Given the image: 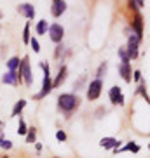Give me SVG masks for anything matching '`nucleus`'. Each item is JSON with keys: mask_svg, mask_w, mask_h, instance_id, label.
<instances>
[{"mask_svg": "<svg viewBox=\"0 0 150 158\" xmlns=\"http://www.w3.org/2000/svg\"><path fill=\"white\" fill-rule=\"evenodd\" d=\"M26 106V101L24 99H21V101H18L14 104V108H12V116H18V113H21L23 111V108Z\"/></svg>", "mask_w": 150, "mask_h": 158, "instance_id": "obj_18", "label": "nucleus"}, {"mask_svg": "<svg viewBox=\"0 0 150 158\" xmlns=\"http://www.w3.org/2000/svg\"><path fill=\"white\" fill-rule=\"evenodd\" d=\"M65 10H66V4L63 2V0H54V2H52L51 12H52V16H54V18H60Z\"/></svg>", "mask_w": 150, "mask_h": 158, "instance_id": "obj_8", "label": "nucleus"}, {"mask_svg": "<svg viewBox=\"0 0 150 158\" xmlns=\"http://www.w3.org/2000/svg\"><path fill=\"white\" fill-rule=\"evenodd\" d=\"M35 137H37V132H35V129H28V132H26V143H35Z\"/></svg>", "mask_w": 150, "mask_h": 158, "instance_id": "obj_19", "label": "nucleus"}, {"mask_svg": "<svg viewBox=\"0 0 150 158\" xmlns=\"http://www.w3.org/2000/svg\"><path fill=\"white\" fill-rule=\"evenodd\" d=\"M30 45H32L33 52H40V45H38V40H37V38H32V40H30Z\"/></svg>", "mask_w": 150, "mask_h": 158, "instance_id": "obj_23", "label": "nucleus"}, {"mask_svg": "<svg viewBox=\"0 0 150 158\" xmlns=\"http://www.w3.org/2000/svg\"><path fill=\"white\" fill-rule=\"evenodd\" d=\"M56 139L58 141H65L66 139V134L63 132V130H58V132H56Z\"/></svg>", "mask_w": 150, "mask_h": 158, "instance_id": "obj_26", "label": "nucleus"}, {"mask_svg": "<svg viewBox=\"0 0 150 158\" xmlns=\"http://www.w3.org/2000/svg\"><path fill=\"white\" fill-rule=\"evenodd\" d=\"M136 2V5H138V7H143V0H135Z\"/></svg>", "mask_w": 150, "mask_h": 158, "instance_id": "obj_28", "label": "nucleus"}, {"mask_svg": "<svg viewBox=\"0 0 150 158\" xmlns=\"http://www.w3.org/2000/svg\"><path fill=\"white\" fill-rule=\"evenodd\" d=\"M30 40H32V37H30V24L26 23V26H24V33H23V42L30 44Z\"/></svg>", "mask_w": 150, "mask_h": 158, "instance_id": "obj_21", "label": "nucleus"}, {"mask_svg": "<svg viewBox=\"0 0 150 158\" xmlns=\"http://www.w3.org/2000/svg\"><path fill=\"white\" fill-rule=\"evenodd\" d=\"M0 18H2V12H0Z\"/></svg>", "mask_w": 150, "mask_h": 158, "instance_id": "obj_29", "label": "nucleus"}, {"mask_svg": "<svg viewBox=\"0 0 150 158\" xmlns=\"http://www.w3.org/2000/svg\"><path fill=\"white\" fill-rule=\"evenodd\" d=\"M101 89H103V82L101 78H96L89 84V89H87V99L89 101H96L101 94Z\"/></svg>", "mask_w": 150, "mask_h": 158, "instance_id": "obj_4", "label": "nucleus"}, {"mask_svg": "<svg viewBox=\"0 0 150 158\" xmlns=\"http://www.w3.org/2000/svg\"><path fill=\"white\" fill-rule=\"evenodd\" d=\"M141 38L136 35V33H131L129 35V42H127V56H129V59H135L136 56H138V44H140Z\"/></svg>", "mask_w": 150, "mask_h": 158, "instance_id": "obj_5", "label": "nucleus"}, {"mask_svg": "<svg viewBox=\"0 0 150 158\" xmlns=\"http://www.w3.org/2000/svg\"><path fill=\"white\" fill-rule=\"evenodd\" d=\"M133 30H135V33L140 38L143 37V18H141L138 12L135 14V19H133Z\"/></svg>", "mask_w": 150, "mask_h": 158, "instance_id": "obj_12", "label": "nucleus"}, {"mask_svg": "<svg viewBox=\"0 0 150 158\" xmlns=\"http://www.w3.org/2000/svg\"><path fill=\"white\" fill-rule=\"evenodd\" d=\"M133 75H135L133 78H135L136 82H138V80H141V73H140V71H135V73H133Z\"/></svg>", "mask_w": 150, "mask_h": 158, "instance_id": "obj_27", "label": "nucleus"}, {"mask_svg": "<svg viewBox=\"0 0 150 158\" xmlns=\"http://www.w3.org/2000/svg\"><path fill=\"white\" fill-rule=\"evenodd\" d=\"M18 12H19V14H23L24 18H28V19L35 18V9H33V5H30V4L18 5Z\"/></svg>", "mask_w": 150, "mask_h": 158, "instance_id": "obj_9", "label": "nucleus"}, {"mask_svg": "<svg viewBox=\"0 0 150 158\" xmlns=\"http://www.w3.org/2000/svg\"><path fill=\"white\" fill-rule=\"evenodd\" d=\"M40 66H42V70H44V82H42V90L35 96V99L44 98V96H47L52 90V80H51V73H49V66L44 64V63Z\"/></svg>", "mask_w": 150, "mask_h": 158, "instance_id": "obj_2", "label": "nucleus"}, {"mask_svg": "<svg viewBox=\"0 0 150 158\" xmlns=\"http://www.w3.org/2000/svg\"><path fill=\"white\" fill-rule=\"evenodd\" d=\"M119 71H121L122 78L126 82H131V64H129V61H122L119 64Z\"/></svg>", "mask_w": 150, "mask_h": 158, "instance_id": "obj_11", "label": "nucleus"}, {"mask_svg": "<svg viewBox=\"0 0 150 158\" xmlns=\"http://www.w3.org/2000/svg\"><path fill=\"white\" fill-rule=\"evenodd\" d=\"M19 80H21V77L18 75V71H11V70L2 77V82L4 84H11V85H18Z\"/></svg>", "mask_w": 150, "mask_h": 158, "instance_id": "obj_10", "label": "nucleus"}, {"mask_svg": "<svg viewBox=\"0 0 150 158\" xmlns=\"http://www.w3.org/2000/svg\"><path fill=\"white\" fill-rule=\"evenodd\" d=\"M99 144H101L105 149H117V146L121 143H119L117 139H113V137H103V139L99 141Z\"/></svg>", "mask_w": 150, "mask_h": 158, "instance_id": "obj_13", "label": "nucleus"}, {"mask_svg": "<svg viewBox=\"0 0 150 158\" xmlns=\"http://www.w3.org/2000/svg\"><path fill=\"white\" fill-rule=\"evenodd\" d=\"M0 148H5V149L12 148V143H11L9 139H4V137H2V134H0Z\"/></svg>", "mask_w": 150, "mask_h": 158, "instance_id": "obj_22", "label": "nucleus"}, {"mask_svg": "<svg viewBox=\"0 0 150 158\" xmlns=\"http://www.w3.org/2000/svg\"><path fill=\"white\" fill-rule=\"evenodd\" d=\"M63 35H65V30H63V26L58 23L54 24H49V37H51L52 42L60 44L61 40H63Z\"/></svg>", "mask_w": 150, "mask_h": 158, "instance_id": "obj_6", "label": "nucleus"}, {"mask_svg": "<svg viewBox=\"0 0 150 158\" xmlns=\"http://www.w3.org/2000/svg\"><path fill=\"white\" fill-rule=\"evenodd\" d=\"M108 98H110V102H113V104H119V106H122V104H124V96H122V90H121V87H117V85H113V87L110 89Z\"/></svg>", "mask_w": 150, "mask_h": 158, "instance_id": "obj_7", "label": "nucleus"}, {"mask_svg": "<svg viewBox=\"0 0 150 158\" xmlns=\"http://www.w3.org/2000/svg\"><path fill=\"white\" fill-rule=\"evenodd\" d=\"M26 132H28V127H26L24 120L21 118V120H19V125H18V134H19V135H24Z\"/></svg>", "mask_w": 150, "mask_h": 158, "instance_id": "obj_20", "label": "nucleus"}, {"mask_svg": "<svg viewBox=\"0 0 150 158\" xmlns=\"http://www.w3.org/2000/svg\"><path fill=\"white\" fill-rule=\"evenodd\" d=\"M115 151H119V153H122V151H133V153H138L140 151V146L136 143H129L127 146H124V148H121V149H115Z\"/></svg>", "mask_w": 150, "mask_h": 158, "instance_id": "obj_17", "label": "nucleus"}, {"mask_svg": "<svg viewBox=\"0 0 150 158\" xmlns=\"http://www.w3.org/2000/svg\"><path fill=\"white\" fill-rule=\"evenodd\" d=\"M19 64H21L19 57H11V59L7 61V68H9L11 71H18L19 70Z\"/></svg>", "mask_w": 150, "mask_h": 158, "instance_id": "obj_16", "label": "nucleus"}, {"mask_svg": "<svg viewBox=\"0 0 150 158\" xmlns=\"http://www.w3.org/2000/svg\"><path fill=\"white\" fill-rule=\"evenodd\" d=\"M35 30H37L38 35H46L47 30H49V24H47V19H40L37 23V26H35Z\"/></svg>", "mask_w": 150, "mask_h": 158, "instance_id": "obj_15", "label": "nucleus"}, {"mask_svg": "<svg viewBox=\"0 0 150 158\" xmlns=\"http://www.w3.org/2000/svg\"><path fill=\"white\" fill-rule=\"evenodd\" d=\"M65 77H66V66H61L60 73H58V77H56V80L52 82V87H60V85L65 82Z\"/></svg>", "mask_w": 150, "mask_h": 158, "instance_id": "obj_14", "label": "nucleus"}, {"mask_svg": "<svg viewBox=\"0 0 150 158\" xmlns=\"http://www.w3.org/2000/svg\"><path fill=\"white\" fill-rule=\"evenodd\" d=\"M119 54H121L122 61H131V59H129V56H127V51H126V49H121V51H119Z\"/></svg>", "mask_w": 150, "mask_h": 158, "instance_id": "obj_25", "label": "nucleus"}, {"mask_svg": "<svg viewBox=\"0 0 150 158\" xmlns=\"http://www.w3.org/2000/svg\"><path fill=\"white\" fill-rule=\"evenodd\" d=\"M79 102H80V99L77 96H73V94H61L58 98V106H60L61 111H65V113H72L73 110H77Z\"/></svg>", "mask_w": 150, "mask_h": 158, "instance_id": "obj_1", "label": "nucleus"}, {"mask_svg": "<svg viewBox=\"0 0 150 158\" xmlns=\"http://www.w3.org/2000/svg\"><path fill=\"white\" fill-rule=\"evenodd\" d=\"M105 73H107V63H103V64L98 68V75H96V77L101 78V77H105Z\"/></svg>", "mask_w": 150, "mask_h": 158, "instance_id": "obj_24", "label": "nucleus"}, {"mask_svg": "<svg viewBox=\"0 0 150 158\" xmlns=\"http://www.w3.org/2000/svg\"><path fill=\"white\" fill-rule=\"evenodd\" d=\"M18 75L21 77V78L24 80V84L32 85L33 78H32V71H30V63H28V57H23L21 59V64H19V70H18Z\"/></svg>", "mask_w": 150, "mask_h": 158, "instance_id": "obj_3", "label": "nucleus"}]
</instances>
